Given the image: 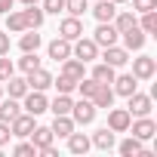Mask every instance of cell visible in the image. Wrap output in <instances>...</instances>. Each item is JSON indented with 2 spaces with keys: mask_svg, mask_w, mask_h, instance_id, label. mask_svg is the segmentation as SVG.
<instances>
[{
  "mask_svg": "<svg viewBox=\"0 0 157 157\" xmlns=\"http://www.w3.org/2000/svg\"><path fill=\"white\" fill-rule=\"evenodd\" d=\"M13 3H16V0H0V13H3V16H6V13L13 10Z\"/></svg>",
  "mask_w": 157,
  "mask_h": 157,
  "instance_id": "obj_42",
  "label": "cell"
},
{
  "mask_svg": "<svg viewBox=\"0 0 157 157\" xmlns=\"http://www.w3.org/2000/svg\"><path fill=\"white\" fill-rule=\"evenodd\" d=\"M114 74H117V68H111V65H105V62H96L93 71H90V77L99 80V83H114Z\"/></svg>",
  "mask_w": 157,
  "mask_h": 157,
  "instance_id": "obj_26",
  "label": "cell"
},
{
  "mask_svg": "<svg viewBox=\"0 0 157 157\" xmlns=\"http://www.w3.org/2000/svg\"><path fill=\"white\" fill-rule=\"evenodd\" d=\"M22 3H25V6H31V3H40V0H22Z\"/></svg>",
  "mask_w": 157,
  "mask_h": 157,
  "instance_id": "obj_43",
  "label": "cell"
},
{
  "mask_svg": "<svg viewBox=\"0 0 157 157\" xmlns=\"http://www.w3.org/2000/svg\"><path fill=\"white\" fill-rule=\"evenodd\" d=\"M129 120H132V117H129L126 108H114V105L108 108V129H114V132H126V129H129Z\"/></svg>",
  "mask_w": 157,
  "mask_h": 157,
  "instance_id": "obj_13",
  "label": "cell"
},
{
  "mask_svg": "<svg viewBox=\"0 0 157 157\" xmlns=\"http://www.w3.org/2000/svg\"><path fill=\"white\" fill-rule=\"evenodd\" d=\"M13 74H16V62H13L10 52H6V56H0V83H3L6 77H13Z\"/></svg>",
  "mask_w": 157,
  "mask_h": 157,
  "instance_id": "obj_35",
  "label": "cell"
},
{
  "mask_svg": "<svg viewBox=\"0 0 157 157\" xmlns=\"http://www.w3.org/2000/svg\"><path fill=\"white\" fill-rule=\"evenodd\" d=\"M10 139H13L10 123H3V120H0V148H6V145H10Z\"/></svg>",
  "mask_w": 157,
  "mask_h": 157,
  "instance_id": "obj_39",
  "label": "cell"
},
{
  "mask_svg": "<svg viewBox=\"0 0 157 157\" xmlns=\"http://www.w3.org/2000/svg\"><path fill=\"white\" fill-rule=\"evenodd\" d=\"M136 22H139V19H136V13H129V10H117V16L111 19V25L117 28V34H120V31H126V28H132Z\"/></svg>",
  "mask_w": 157,
  "mask_h": 157,
  "instance_id": "obj_30",
  "label": "cell"
},
{
  "mask_svg": "<svg viewBox=\"0 0 157 157\" xmlns=\"http://www.w3.org/2000/svg\"><path fill=\"white\" fill-rule=\"evenodd\" d=\"M62 74L74 77V80H80V77H86V62L74 59V56H68V59H62Z\"/></svg>",
  "mask_w": 157,
  "mask_h": 157,
  "instance_id": "obj_20",
  "label": "cell"
},
{
  "mask_svg": "<svg viewBox=\"0 0 157 157\" xmlns=\"http://www.w3.org/2000/svg\"><path fill=\"white\" fill-rule=\"evenodd\" d=\"M90 148H93L90 136H83V132H77V129H74V132L68 136V151H71V154H86Z\"/></svg>",
  "mask_w": 157,
  "mask_h": 157,
  "instance_id": "obj_23",
  "label": "cell"
},
{
  "mask_svg": "<svg viewBox=\"0 0 157 157\" xmlns=\"http://www.w3.org/2000/svg\"><path fill=\"white\" fill-rule=\"evenodd\" d=\"M13 154H16V157H37V145H34V142H19V145L13 148Z\"/></svg>",
  "mask_w": 157,
  "mask_h": 157,
  "instance_id": "obj_36",
  "label": "cell"
},
{
  "mask_svg": "<svg viewBox=\"0 0 157 157\" xmlns=\"http://www.w3.org/2000/svg\"><path fill=\"white\" fill-rule=\"evenodd\" d=\"M6 31H10V34H22V31H28V22H25V13H22V10L6 13Z\"/></svg>",
  "mask_w": 157,
  "mask_h": 157,
  "instance_id": "obj_27",
  "label": "cell"
},
{
  "mask_svg": "<svg viewBox=\"0 0 157 157\" xmlns=\"http://www.w3.org/2000/svg\"><path fill=\"white\" fill-rule=\"evenodd\" d=\"M49 108V99L40 93V90H28L25 96H22V111H28V114H34V117H40L43 111Z\"/></svg>",
  "mask_w": 157,
  "mask_h": 157,
  "instance_id": "obj_4",
  "label": "cell"
},
{
  "mask_svg": "<svg viewBox=\"0 0 157 157\" xmlns=\"http://www.w3.org/2000/svg\"><path fill=\"white\" fill-rule=\"evenodd\" d=\"M3 96H6V90H3V83H0V99H3Z\"/></svg>",
  "mask_w": 157,
  "mask_h": 157,
  "instance_id": "obj_44",
  "label": "cell"
},
{
  "mask_svg": "<svg viewBox=\"0 0 157 157\" xmlns=\"http://www.w3.org/2000/svg\"><path fill=\"white\" fill-rule=\"evenodd\" d=\"M46 56H49L52 62H62V59H68V56H71V40H65V37H56V40H49V46H46Z\"/></svg>",
  "mask_w": 157,
  "mask_h": 157,
  "instance_id": "obj_18",
  "label": "cell"
},
{
  "mask_svg": "<svg viewBox=\"0 0 157 157\" xmlns=\"http://www.w3.org/2000/svg\"><path fill=\"white\" fill-rule=\"evenodd\" d=\"M142 19H139V28L145 31V34H154L157 31V10H151V13H139Z\"/></svg>",
  "mask_w": 157,
  "mask_h": 157,
  "instance_id": "obj_33",
  "label": "cell"
},
{
  "mask_svg": "<svg viewBox=\"0 0 157 157\" xmlns=\"http://www.w3.org/2000/svg\"><path fill=\"white\" fill-rule=\"evenodd\" d=\"M37 126V117L28 114V111H19L13 120H10V129H13V139H28L31 129Z\"/></svg>",
  "mask_w": 157,
  "mask_h": 157,
  "instance_id": "obj_6",
  "label": "cell"
},
{
  "mask_svg": "<svg viewBox=\"0 0 157 157\" xmlns=\"http://www.w3.org/2000/svg\"><path fill=\"white\" fill-rule=\"evenodd\" d=\"M111 90H114V96H132L136 90H139V80L132 74H114V83H111Z\"/></svg>",
  "mask_w": 157,
  "mask_h": 157,
  "instance_id": "obj_15",
  "label": "cell"
},
{
  "mask_svg": "<svg viewBox=\"0 0 157 157\" xmlns=\"http://www.w3.org/2000/svg\"><path fill=\"white\" fill-rule=\"evenodd\" d=\"M154 74H157V59L154 56L132 59V77H136V80H154Z\"/></svg>",
  "mask_w": 157,
  "mask_h": 157,
  "instance_id": "obj_7",
  "label": "cell"
},
{
  "mask_svg": "<svg viewBox=\"0 0 157 157\" xmlns=\"http://www.w3.org/2000/svg\"><path fill=\"white\" fill-rule=\"evenodd\" d=\"M93 16H96V22H111L117 16V3H114V0H96Z\"/></svg>",
  "mask_w": 157,
  "mask_h": 157,
  "instance_id": "obj_21",
  "label": "cell"
},
{
  "mask_svg": "<svg viewBox=\"0 0 157 157\" xmlns=\"http://www.w3.org/2000/svg\"><path fill=\"white\" fill-rule=\"evenodd\" d=\"M37 154H43V157H59V148H56V145H46V148H40Z\"/></svg>",
  "mask_w": 157,
  "mask_h": 157,
  "instance_id": "obj_41",
  "label": "cell"
},
{
  "mask_svg": "<svg viewBox=\"0 0 157 157\" xmlns=\"http://www.w3.org/2000/svg\"><path fill=\"white\" fill-rule=\"evenodd\" d=\"M90 142H93L99 151H111V148L117 145V132H114V129H108V126H102V129H96V132H93V139H90Z\"/></svg>",
  "mask_w": 157,
  "mask_h": 157,
  "instance_id": "obj_17",
  "label": "cell"
},
{
  "mask_svg": "<svg viewBox=\"0 0 157 157\" xmlns=\"http://www.w3.org/2000/svg\"><path fill=\"white\" fill-rule=\"evenodd\" d=\"M22 13H25V22H28V28H40V25H43V19H46V13L40 10V3H31V6H25Z\"/></svg>",
  "mask_w": 157,
  "mask_h": 157,
  "instance_id": "obj_29",
  "label": "cell"
},
{
  "mask_svg": "<svg viewBox=\"0 0 157 157\" xmlns=\"http://www.w3.org/2000/svg\"><path fill=\"white\" fill-rule=\"evenodd\" d=\"M93 40H96L99 49H105V46H114V43L120 40V34H117V28H114L111 22H99V28L93 31Z\"/></svg>",
  "mask_w": 157,
  "mask_h": 157,
  "instance_id": "obj_9",
  "label": "cell"
},
{
  "mask_svg": "<svg viewBox=\"0 0 157 157\" xmlns=\"http://www.w3.org/2000/svg\"><path fill=\"white\" fill-rule=\"evenodd\" d=\"M151 108H154V102H151V96L148 93H132V96H126V111H129V117H145V114H151Z\"/></svg>",
  "mask_w": 157,
  "mask_h": 157,
  "instance_id": "obj_5",
  "label": "cell"
},
{
  "mask_svg": "<svg viewBox=\"0 0 157 157\" xmlns=\"http://www.w3.org/2000/svg\"><path fill=\"white\" fill-rule=\"evenodd\" d=\"M19 111H22V99H13V96L0 99V120H3V123H10Z\"/></svg>",
  "mask_w": 157,
  "mask_h": 157,
  "instance_id": "obj_24",
  "label": "cell"
},
{
  "mask_svg": "<svg viewBox=\"0 0 157 157\" xmlns=\"http://www.w3.org/2000/svg\"><path fill=\"white\" fill-rule=\"evenodd\" d=\"M102 62L111 65V68H123V65L129 62V52H126L123 46L114 43V46H105V49H102Z\"/></svg>",
  "mask_w": 157,
  "mask_h": 157,
  "instance_id": "obj_16",
  "label": "cell"
},
{
  "mask_svg": "<svg viewBox=\"0 0 157 157\" xmlns=\"http://www.w3.org/2000/svg\"><path fill=\"white\" fill-rule=\"evenodd\" d=\"M71 105H74L71 93H59V96L49 102V108H46V111H52V114H71Z\"/></svg>",
  "mask_w": 157,
  "mask_h": 157,
  "instance_id": "obj_28",
  "label": "cell"
},
{
  "mask_svg": "<svg viewBox=\"0 0 157 157\" xmlns=\"http://www.w3.org/2000/svg\"><path fill=\"white\" fill-rule=\"evenodd\" d=\"M96 105L90 102V99H80V102H74L71 105V120L77 123V126H90L93 120H96Z\"/></svg>",
  "mask_w": 157,
  "mask_h": 157,
  "instance_id": "obj_3",
  "label": "cell"
},
{
  "mask_svg": "<svg viewBox=\"0 0 157 157\" xmlns=\"http://www.w3.org/2000/svg\"><path fill=\"white\" fill-rule=\"evenodd\" d=\"M59 37H65V40H77V37H83V22L77 19V16H65L62 22H59Z\"/></svg>",
  "mask_w": 157,
  "mask_h": 157,
  "instance_id": "obj_12",
  "label": "cell"
},
{
  "mask_svg": "<svg viewBox=\"0 0 157 157\" xmlns=\"http://www.w3.org/2000/svg\"><path fill=\"white\" fill-rule=\"evenodd\" d=\"M86 10H90V0H65V13H68V16H77V19H80Z\"/></svg>",
  "mask_w": 157,
  "mask_h": 157,
  "instance_id": "obj_34",
  "label": "cell"
},
{
  "mask_svg": "<svg viewBox=\"0 0 157 157\" xmlns=\"http://www.w3.org/2000/svg\"><path fill=\"white\" fill-rule=\"evenodd\" d=\"M25 80H28V90H40V93H46V90L52 86V74L40 65V68H34V71L25 74Z\"/></svg>",
  "mask_w": 157,
  "mask_h": 157,
  "instance_id": "obj_11",
  "label": "cell"
},
{
  "mask_svg": "<svg viewBox=\"0 0 157 157\" xmlns=\"http://www.w3.org/2000/svg\"><path fill=\"white\" fill-rule=\"evenodd\" d=\"M71 56L90 65V62H96V59H99V46H96V40H93V37H77V40L71 43Z\"/></svg>",
  "mask_w": 157,
  "mask_h": 157,
  "instance_id": "obj_1",
  "label": "cell"
},
{
  "mask_svg": "<svg viewBox=\"0 0 157 157\" xmlns=\"http://www.w3.org/2000/svg\"><path fill=\"white\" fill-rule=\"evenodd\" d=\"M120 40H123V49L126 52H139L142 46H145V40H148V34L139 28V22L132 25V28H126V31H120Z\"/></svg>",
  "mask_w": 157,
  "mask_h": 157,
  "instance_id": "obj_8",
  "label": "cell"
},
{
  "mask_svg": "<svg viewBox=\"0 0 157 157\" xmlns=\"http://www.w3.org/2000/svg\"><path fill=\"white\" fill-rule=\"evenodd\" d=\"M10 46H13V43H10V31H0V56H6Z\"/></svg>",
  "mask_w": 157,
  "mask_h": 157,
  "instance_id": "obj_40",
  "label": "cell"
},
{
  "mask_svg": "<svg viewBox=\"0 0 157 157\" xmlns=\"http://www.w3.org/2000/svg\"><path fill=\"white\" fill-rule=\"evenodd\" d=\"M52 139H56V136H52L49 126H34V129H31V142L37 145V151L46 148V145H52Z\"/></svg>",
  "mask_w": 157,
  "mask_h": 157,
  "instance_id": "obj_31",
  "label": "cell"
},
{
  "mask_svg": "<svg viewBox=\"0 0 157 157\" xmlns=\"http://www.w3.org/2000/svg\"><path fill=\"white\" fill-rule=\"evenodd\" d=\"M3 90H6V96H13V99H22L25 93H28V80H25V77H6V80H3Z\"/></svg>",
  "mask_w": 157,
  "mask_h": 157,
  "instance_id": "obj_25",
  "label": "cell"
},
{
  "mask_svg": "<svg viewBox=\"0 0 157 157\" xmlns=\"http://www.w3.org/2000/svg\"><path fill=\"white\" fill-rule=\"evenodd\" d=\"M157 10V0H132V13H151Z\"/></svg>",
  "mask_w": 157,
  "mask_h": 157,
  "instance_id": "obj_38",
  "label": "cell"
},
{
  "mask_svg": "<svg viewBox=\"0 0 157 157\" xmlns=\"http://www.w3.org/2000/svg\"><path fill=\"white\" fill-rule=\"evenodd\" d=\"M86 99H90L96 108H105V111H108V108L114 105V90H111V83H99V80H96V86H93V93H90Z\"/></svg>",
  "mask_w": 157,
  "mask_h": 157,
  "instance_id": "obj_10",
  "label": "cell"
},
{
  "mask_svg": "<svg viewBox=\"0 0 157 157\" xmlns=\"http://www.w3.org/2000/svg\"><path fill=\"white\" fill-rule=\"evenodd\" d=\"M40 65H43V59H40L37 52H22V59L16 62V68H19V71H25V74H28V71H34V68H40Z\"/></svg>",
  "mask_w": 157,
  "mask_h": 157,
  "instance_id": "obj_32",
  "label": "cell"
},
{
  "mask_svg": "<svg viewBox=\"0 0 157 157\" xmlns=\"http://www.w3.org/2000/svg\"><path fill=\"white\" fill-rule=\"evenodd\" d=\"M0 157H3V148H0Z\"/></svg>",
  "mask_w": 157,
  "mask_h": 157,
  "instance_id": "obj_46",
  "label": "cell"
},
{
  "mask_svg": "<svg viewBox=\"0 0 157 157\" xmlns=\"http://www.w3.org/2000/svg\"><path fill=\"white\" fill-rule=\"evenodd\" d=\"M126 132H129V136H136V139H142V142H148V139H154V136H157V123L151 120V114H145V117H132Z\"/></svg>",
  "mask_w": 157,
  "mask_h": 157,
  "instance_id": "obj_2",
  "label": "cell"
},
{
  "mask_svg": "<svg viewBox=\"0 0 157 157\" xmlns=\"http://www.w3.org/2000/svg\"><path fill=\"white\" fill-rule=\"evenodd\" d=\"M117 151H120V157H139V154L145 151V142L136 139V136H126V139L117 145Z\"/></svg>",
  "mask_w": 157,
  "mask_h": 157,
  "instance_id": "obj_22",
  "label": "cell"
},
{
  "mask_svg": "<svg viewBox=\"0 0 157 157\" xmlns=\"http://www.w3.org/2000/svg\"><path fill=\"white\" fill-rule=\"evenodd\" d=\"M40 43H43V37L37 34V28H28V31H22V37H19V49H22V52H37Z\"/></svg>",
  "mask_w": 157,
  "mask_h": 157,
  "instance_id": "obj_19",
  "label": "cell"
},
{
  "mask_svg": "<svg viewBox=\"0 0 157 157\" xmlns=\"http://www.w3.org/2000/svg\"><path fill=\"white\" fill-rule=\"evenodd\" d=\"M114 3H117V6H120V3H126V0H114Z\"/></svg>",
  "mask_w": 157,
  "mask_h": 157,
  "instance_id": "obj_45",
  "label": "cell"
},
{
  "mask_svg": "<svg viewBox=\"0 0 157 157\" xmlns=\"http://www.w3.org/2000/svg\"><path fill=\"white\" fill-rule=\"evenodd\" d=\"M40 10L49 13V16H59V13H65V0H43Z\"/></svg>",
  "mask_w": 157,
  "mask_h": 157,
  "instance_id": "obj_37",
  "label": "cell"
},
{
  "mask_svg": "<svg viewBox=\"0 0 157 157\" xmlns=\"http://www.w3.org/2000/svg\"><path fill=\"white\" fill-rule=\"evenodd\" d=\"M49 129H52V136H56V139H68V136L77 129V123L71 120V114H52Z\"/></svg>",
  "mask_w": 157,
  "mask_h": 157,
  "instance_id": "obj_14",
  "label": "cell"
}]
</instances>
